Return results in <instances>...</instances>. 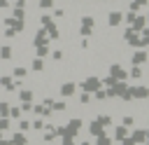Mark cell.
I'll use <instances>...</instances> for the list:
<instances>
[{"label": "cell", "mask_w": 149, "mask_h": 145, "mask_svg": "<svg viewBox=\"0 0 149 145\" xmlns=\"http://www.w3.org/2000/svg\"><path fill=\"white\" fill-rule=\"evenodd\" d=\"M81 89H84V91H88V94H93V91H98V89H100V80H98V77H86V80H84V84H81Z\"/></svg>", "instance_id": "obj_1"}, {"label": "cell", "mask_w": 149, "mask_h": 145, "mask_svg": "<svg viewBox=\"0 0 149 145\" xmlns=\"http://www.w3.org/2000/svg\"><path fill=\"white\" fill-rule=\"evenodd\" d=\"M123 35H126V42H128V44H135V47H140V37H137V30L128 28Z\"/></svg>", "instance_id": "obj_2"}, {"label": "cell", "mask_w": 149, "mask_h": 145, "mask_svg": "<svg viewBox=\"0 0 149 145\" xmlns=\"http://www.w3.org/2000/svg\"><path fill=\"white\" fill-rule=\"evenodd\" d=\"M109 72H112V77H114V80H126V70H123L119 63H114V65L109 68Z\"/></svg>", "instance_id": "obj_3"}, {"label": "cell", "mask_w": 149, "mask_h": 145, "mask_svg": "<svg viewBox=\"0 0 149 145\" xmlns=\"http://www.w3.org/2000/svg\"><path fill=\"white\" fill-rule=\"evenodd\" d=\"M74 91H77V87H74V82H65V84L61 87V94H63L65 98H70V96H74Z\"/></svg>", "instance_id": "obj_4"}, {"label": "cell", "mask_w": 149, "mask_h": 145, "mask_svg": "<svg viewBox=\"0 0 149 145\" xmlns=\"http://www.w3.org/2000/svg\"><path fill=\"white\" fill-rule=\"evenodd\" d=\"M130 94H133V98H147L149 96V89L147 87H135V89L130 87Z\"/></svg>", "instance_id": "obj_5"}, {"label": "cell", "mask_w": 149, "mask_h": 145, "mask_svg": "<svg viewBox=\"0 0 149 145\" xmlns=\"http://www.w3.org/2000/svg\"><path fill=\"white\" fill-rule=\"evenodd\" d=\"M121 19H123V14H121V12H109L107 23H109V26H119V23H121Z\"/></svg>", "instance_id": "obj_6"}, {"label": "cell", "mask_w": 149, "mask_h": 145, "mask_svg": "<svg viewBox=\"0 0 149 145\" xmlns=\"http://www.w3.org/2000/svg\"><path fill=\"white\" fill-rule=\"evenodd\" d=\"M88 131H91L93 136H100V133H102V124H100L98 119H93V122L88 124Z\"/></svg>", "instance_id": "obj_7"}, {"label": "cell", "mask_w": 149, "mask_h": 145, "mask_svg": "<svg viewBox=\"0 0 149 145\" xmlns=\"http://www.w3.org/2000/svg\"><path fill=\"white\" fill-rule=\"evenodd\" d=\"M147 58H149V56H147V54H144V51H142V49H140V51H135V54H133V63H135V65H140V63H144V61H147Z\"/></svg>", "instance_id": "obj_8"}, {"label": "cell", "mask_w": 149, "mask_h": 145, "mask_svg": "<svg viewBox=\"0 0 149 145\" xmlns=\"http://www.w3.org/2000/svg\"><path fill=\"white\" fill-rule=\"evenodd\" d=\"M126 136H128V126H123V124H121V126H116V131H114V138H116V140H123Z\"/></svg>", "instance_id": "obj_9"}, {"label": "cell", "mask_w": 149, "mask_h": 145, "mask_svg": "<svg viewBox=\"0 0 149 145\" xmlns=\"http://www.w3.org/2000/svg\"><path fill=\"white\" fill-rule=\"evenodd\" d=\"M35 44H47V30H37L35 33Z\"/></svg>", "instance_id": "obj_10"}, {"label": "cell", "mask_w": 149, "mask_h": 145, "mask_svg": "<svg viewBox=\"0 0 149 145\" xmlns=\"http://www.w3.org/2000/svg\"><path fill=\"white\" fill-rule=\"evenodd\" d=\"M12 145H28V140H26V136H23V133H14Z\"/></svg>", "instance_id": "obj_11"}, {"label": "cell", "mask_w": 149, "mask_h": 145, "mask_svg": "<svg viewBox=\"0 0 149 145\" xmlns=\"http://www.w3.org/2000/svg\"><path fill=\"white\" fill-rule=\"evenodd\" d=\"M26 72H28V70H26V68H21V65H19V68H14V70H12V75H14V77H16V80H21V77H26Z\"/></svg>", "instance_id": "obj_12"}, {"label": "cell", "mask_w": 149, "mask_h": 145, "mask_svg": "<svg viewBox=\"0 0 149 145\" xmlns=\"http://www.w3.org/2000/svg\"><path fill=\"white\" fill-rule=\"evenodd\" d=\"M144 5H147V0H133V2H130V12H137V9L144 7Z\"/></svg>", "instance_id": "obj_13"}, {"label": "cell", "mask_w": 149, "mask_h": 145, "mask_svg": "<svg viewBox=\"0 0 149 145\" xmlns=\"http://www.w3.org/2000/svg\"><path fill=\"white\" fill-rule=\"evenodd\" d=\"M33 70H44V61H42V56H37V58L33 61Z\"/></svg>", "instance_id": "obj_14"}, {"label": "cell", "mask_w": 149, "mask_h": 145, "mask_svg": "<svg viewBox=\"0 0 149 145\" xmlns=\"http://www.w3.org/2000/svg\"><path fill=\"white\" fill-rule=\"evenodd\" d=\"M144 138H147V133H144V131H135V133H133V143H142Z\"/></svg>", "instance_id": "obj_15"}, {"label": "cell", "mask_w": 149, "mask_h": 145, "mask_svg": "<svg viewBox=\"0 0 149 145\" xmlns=\"http://www.w3.org/2000/svg\"><path fill=\"white\" fill-rule=\"evenodd\" d=\"M140 44H149V28H142V37H140Z\"/></svg>", "instance_id": "obj_16"}, {"label": "cell", "mask_w": 149, "mask_h": 145, "mask_svg": "<svg viewBox=\"0 0 149 145\" xmlns=\"http://www.w3.org/2000/svg\"><path fill=\"white\" fill-rule=\"evenodd\" d=\"M98 140H95V145H109V138L105 136V133H100V136H95Z\"/></svg>", "instance_id": "obj_17"}, {"label": "cell", "mask_w": 149, "mask_h": 145, "mask_svg": "<svg viewBox=\"0 0 149 145\" xmlns=\"http://www.w3.org/2000/svg\"><path fill=\"white\" fill-rule=\"evenodd\" d=\"M9 115V103H0V117H7Z\"/></svg>", "instance_id": "obj_18"}, {"label": "cell", "mask_w": 149, "mask_h": 145, "mask_svg": "<svg viewBox=\"0 0 149 145\" xmlns=\"http://www.w3.org/2000/svg\"><path fill=\"white\" fill-rule=\"evenodd\" d=\"M9 56H12V49L9 47H2L0 49V58H9Z\"/></svg>", "instance_id": "obj_19"}, {"label": "cell", "mask_w": 149, "mask_h": 145, "mask_svg": "<svg viewBox=\"0 0 149 145\" xmlns=\"http://www.w3.org/2000/svg\"><path fill=\"white\" fill-rule=\"evenodd\" d=\"M19 96H21V101H30V98H33V94H30V89H23V91H21Z\"/></svg>", "instance_id": "obj_20"}, {"label": "cell", "mask_w": 149, "mask_h": 145, "mask_svg": "<svg viewBox=\"0 0 149 145\" xmlns=\"http://www.w3.org/2000/svg\"><path fill=\"white\" fill-rule=\"evenodd\" d=\"M47 44H37V56H47Z\"/></svg>", "instance_id": "obj_21"}, {"label": "cell", "mask_w": 149, "mask_h": 145, "mask_svg": "<svg viewBox=\"0 0 149 145\" xmlns=\"http://www.w3.org/2000/svg\"><path fill=\"white\" fill-rule=\"evenodd\" d=\"M130 75H133V77H142V70H140V65H133Z\"/></svg>", "instance_id": "obj_22"}, {"label": "cell", "mask_w": 149, "mask_h": 145, "mask_svg": "<svg viewBox=\"0 0 149 145\" xmlns=\"http://www.w3.org/2000/svg\"><path fill=\"white\" fill-rule=\"evenodd\" d=\"M79 101H81V103H88V101H91V94H88V91H84V94L79 96Z\"/></svg>", "instance_id": "obj_23"}, {"label": "cell", "mask_w": 149, "mask_h": 145, "mask_svg": "<svg viewBox=\"0 0 149 145\" xmlns=\"http://www.w3.org/2000/svg\"><path fill=\"white\" fill-rule=\"evenodd\" d=\"M33 129H35V131H42V129H44V122H42V119H37V122L33 124Z\"/></svg>", "instance_id": "obj_24"}, {"label": "cell", "mask_w": 149, "mask_h": 145, "mask_svg": "<svg viewBox=\"0 0 149 145\" xmlns=\"http://www.w3.org/2000/svg\"><path fill=\"white\" fill-rule=\"evenodd\" d=\"M123 126H133V117H130V115L123 117Z\"/></svg>", "instance_id": "obj_25"}, {"label": "cell", "mask_w": 149, "mask_h": 145, "mask_svg": "<svg viewBox=\"0 0 149 145\" xmlns=\"http://www.w3.org/2000/svg\"><path fill=\"white\" fill-rule=\"evenodd\" d=\"M51 5H54V0H40V7H44V9L51 7Z\"/></svg>", "instance_id": "obj_26"}, {"label": "cell", "mask_w": 149, "mask_h": 145, "mask_svg": "<svg viewBox=\"0 0 149 145\" xmlns=\"http://www.w3.org/2000/svg\"><path fill=\"white\" fill-rule=\"evenodd\" d=\"M7 126H9V122H7V117H2V119H0V133H2V129H7Z\"/></svg>", "instance_id": "obj_27"}, {"label": "cell", "mask_w": 149, "mask_h": 145, "mask_svg": "<svg viewBox=\"0 0 149 145\" xmlns=\"http://www.w3.org/2000/svg\"><path fill=\"white\" fill-rule=\"evenodd\" d=\"M51 56H54L56 61H61V58H63V51H51Z\"/></svg>", "instance_id": "obj_28"}, {"label": "cell", "mask_w": 149, "mask_h": 145, "mask_svg": "<svg viewBox=\"0 0 149 145\" xmlns=\"http://www.w3.org/2000/svg\"><path fill=\"white\" fill-rule=\"evenodd\" d=\"M14 7H21V9H23V7H26V0H16V2H14Z\"/></svg>", "instance_id": "obj_29"}, {"label": "cell", "mask_w": 149, "mask_h": 145, "mask_svg": "<svg viewBox=\"0 0 149 145\" xmlns=\"http://www.w3.org/2000/svg\"><path fill=\"white\" fill-rule=\"evenodd\" d=\"M0 145H12V143H7V140H0Z\"/></svg>", "instance_id": "obj_30"}, {"label": "cell", "mask_w": 149, "mask_h": 145, "mask_svg": "<svg viewBox=\"0 0 149 145\" xmlns=\"http://www.w3.org/2000/svg\"><path fill=\"white\" fill-rule=\"evenodd\" d=\"M81 145H91V143H81Z\"/></svg>", "instance_id": "obj_31"}, {"label": "cell", "mask_w": 149, "mask_h": 145, "mask_svg": "<svg viewBox=\"0 0 149 145\" xmlns=\"http://www.w3.org/2000/svg\"><path fill=\"white\" fill-rule=\"evenodd\" d=\"M144 19H147V21H149V14H147V16H144Z\"/></svg>", "instance_id": "obj_32"}, {"label": "cell", "mask_w": 149, "mask_h": 145, "mask_svg": "<svg viewBox=\"0 0 149 145\" xmlns=\"http://www.w3.org/2000/svg\"><path fill=\"white\" fill-rule=\"evenodd\" d=\"M102 2H105V0H102Z\"/></svg>", "instance_id": "obj_33"}]
</instances>
